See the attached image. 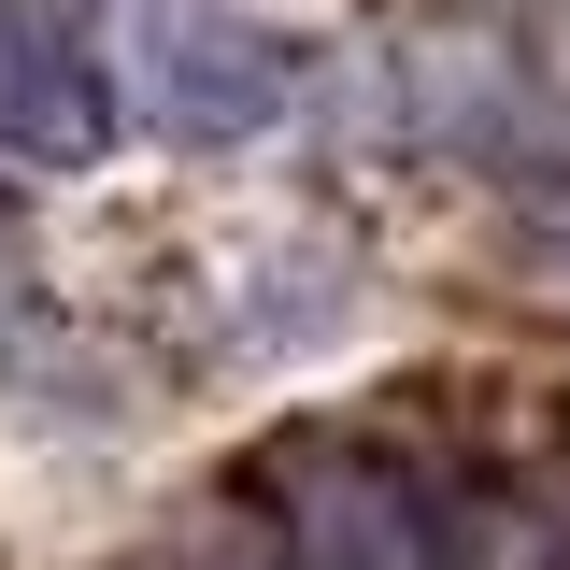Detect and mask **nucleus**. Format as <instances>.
Listing matches in <instances>:
<instances>
[{"instance_id":"nucleus-3","label":"nucleus","mask_w":570,"mask_h":570,"mask_svg":"<svg viewBox=\"0 0 570 570\" xmlns=\"http://www.w3.org/2000/svg\"><path fill=\"white\" fill-rule=\"evenodd\" d=\"M285 557L299 570H456L442 542V513L414 499V471H385V456H299V485H285Z\"/></svg>"},{"instance_id":"nucleus-1","label":"nucleus","mask_w":570,"mask_h":570,"mask_svg":"<svg viewBox=\"0 0 570 570\" xmlns=\"http://www.w3.org/2000/svg\"><path fill=\"white\" fill-rule=\"evenodd\" d=\"M142 100H157L171 142H257L299 100V58H285V29H257V14L186 0V14L142 29Z\"/></svg>"},{"instance_id":"nucleus-2","label":"nucleus","mask_w":570,"mask_h":570,"mask_svg":"<svg viewBox=\"0 0 570 570\" xmlns=\"http://www.w3.org/2000/svg\"><path fill=\"white\" fill-rule=\"evenodd\" d=\"M0 157H43V171L115 157V71L58 0H0Z\"/></svg>"}]
</instances>
